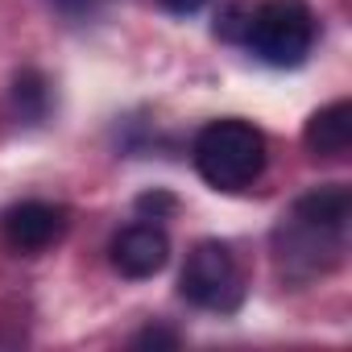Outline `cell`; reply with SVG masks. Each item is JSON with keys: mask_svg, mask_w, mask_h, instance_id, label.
<instances>
[{"mask_svg": "<svg viewBox=\"0 0 352 352\" xmlns=\"http://www.w3.org/2000/svg\"><path fill=\"white\" fill-rule=\"evenodd\" d=\"M245 42L270 67H298L315 46V13L307 0H261Z\"/></svg>", "mask_w": 352, "mask_h": 352, "instance_id": "2", "label": "cell"}, {"mask_svg": "<svg viewBox=\"0 0 352 352\" xmlns=\"http://www.w3.org/2000/svg\"><path fill=\"white\" fill-rule=\"evenodd\" d=\"M170 261V236L157 224H129L112 241V265L124 278H153Z\"/></svg>", "mask_w": 352, "mask_h": 352, "instance_id": "5", "label": "cell"}, {"mask_svg": "<svg viewBox=\"0 0 352 352\" xmlns=\"http://www.w3.org/2000/svg\"><path fill=\"white\" fill-rule=\"evenodd\" d=\"M162 5H166L170 13H199L208 0H162Z\"/></svg>", "mask_w": 352, "mask_h": 352, "instance_id": "12", "label": "cell"}, {"mask_svg": "<svg viewBox=\"0 0 352 352\" xmlns=\"http://www.w3.org/2000/svg\"><path fill=\"white\" fill-rule=\"evenodd\" d=\"M174 208H179V204H174V195H166V191H145V195L137 199V212H141V216H153V220L170 216Z\"/></svg>", "mask_w": 352, "mask_h": 352, "instance_id": "10", "label": "cell"}, {"mask_svg": "<svg viewBox=\"0 0 352 352\" xmlns=\"http://www.w3.org/2000/svg\"><path fill=\"white\" fill-rule=\"evenodd\" d=\"M179 290H183L187 302H195L204 311H236L241 298H245V278H241V265H236L232 249L220 245V241H199L187 253Z\"/></svg>", "mask_w": 352, "mask_h": 352, "instance_id": "3", "label": "cell"}, {"mask_svg": "<svg viewBox=\"0 0 352 352\" xmlns=\"http://www.w3.org/2000/svg\"><path fill=\"white\" fill-rule=\"evenodd\" d=\"M133 348H179V336L166 327H145L133 336Z\"/></svg>", "mask_w": 352, "mask_h": 352, "instance_id": "11", "label": "cell"}, {"mask_svg": "<svg viewBox=\"0 0 352 352\" xmlns=\"http://www.w3.org/2000/svg\"><path fill=\"white\" fill-rule=\"evenodd\" d=\"M253 0H224L220 13H216V38L224 42H245L249 25H253Z\"/></svg>", "mask_w": 352, "mask_h": 352, "instance_id": "9", "label": "cell"}, {"mask_svg": "<svg viewBox=\"0 0 352 352\" xmlns=\"http://www.w3.org/2000/svg\"><path fill=\"white\" fill-rule=\"evenodd\" d=\"M195 170L216 191H245L265 170V137L249 120H212L195 137Z\"/></svg>", "mask_w": 352, "mask_h": 352, "instance_id": "1", "label": "cell"}, {"mask_svg": "<svg viewBox=\"0 0 352 352\" xmlns=\"http://www.w3.org/2000/svg\"><path fill=\"white\" fill-rule=\"evenodd\" d=\"M46 104H50V91H46V79L38 71H21L13 79V108L25 124H38L46 116Z\"/></svg>", "mask_w": 352, "mask_h": 352, "instance_id": "8", "label": "cell"}, {"mask_svg": "<svg viewBox=\"0 0 352 352\" xmlns=\"http://www.w3.org/2000/svg\"><path fill=\"white\" fill-rule=\"evenodd\" d=\"M348 212H352V195H348V187H336V183L331 187H315L311 195H302L294 204L298 220H307V224H315L323 232H340V236L348 228Z\"/></svg>", "mask_w": 352, "mask_h": 352, "instance_id": "7", "label": "cell"}, {"mask_svg": "<svg viewBox=\"0 0 352 352\" xmlns=\"http://www.w3.org/2000/svg\"><path fill=\"white\" fill-rule=\"evenodd\" d=\"M0 228H5V241L13 253H42L50 249L54 241H63L67 232V212L58 204H42V199H25V204H13L5 216H0Z\"/></svg>", "mask_w": 352, "mask_h": 352, "instance_id": "4", "label": "cell"}, {"mask_svg": "<svg viewBox=\"0 0 352 352\" xmlns=\"http://www.w3.org/2000/svg\"><path fill=\"white\" fill-rule=\"evenodd\" d=\"M302 141H307V149L315 157H344L348 145H352V104L348 100H336V104L319 108L307 120Z\"/></svg>", "mask_w": 352, "mask_h": 352, "instance_id": "6", "label": "cell"}]
</instances>
